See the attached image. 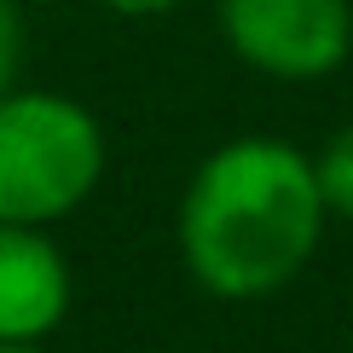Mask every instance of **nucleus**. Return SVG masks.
<instances>
[{
	"label": "nucleus",
	"instance_id": "nucleus-6",
	"mask_svg": "<svg viewBox=\"0 0 353 353\" xmlns=\"http://www.w3.org/2000/svg\"><path fill=\"white\" fill-rule=\"evenodd\" d=\"M18 64H23V18L12 0H0V99L18 87Z\"/></svg>",
	"mask_w": 353,
	"mask_h": 353
},
{
	"label": "nucleus",
	"instance_id": "nucleus-5",
	"mask_svg": "<svg viewBox=\"0 0 353 353\" xmlns=\"http://www.w3.org/2000/svg\"><path fill=\"white\" fill-rule=\"evenodd\" d=\"M319 168V191H325V209L353 220V122L336 128V134L325 139V151L313 157Z\"/></svg>",
	"mask_w": 353,
	"mask_h": 353
},
{
	"label": "nucleus",
	"instance_id": "nucleus-8",
	"mask_svg": "<svg viewBox=\"0 0 353 353\" xmlns=\"http://www.w3.org/2000/svg\"><path fill=\"white\" fill-rule=\"evenodd\" d=\"M0 353H47L41 342H0Z\"/></svg>",
	"mask_w": 353,
	"mask_h": 353
},
{
	"label": "nucleus",
	"instance_id": "nucleus-1",
	"mask_svg": "<svg viewBox=\"0 0 353 353\" xmlns=\"http://www.w3.org/2000/svg\"><path fill=\"white\" fill-rule=\"evenodd\" d=\"M325 191L313 157L290 139L243 134L214 145L180 197V261L191 284L220 301L278 296L319 255Z\"/></svg>",
	"mask_w": 353,
	"mask_h": 353
},
{
	"label": "nucleus",
	"instance_id": "nucleus-3",
	"mask_svg": "<svg viewBox=\"0 0 353 353\" xmlns=\"http://www.w3.org/2000/svg\"><path fill=\"white\" fill-rule=\"evenodd\" d=\"M220 35L272 81H325L353 52V0H220Z\"/></svg>",
	"mask_w": 353,
	"mask_h": 353
},
{
	"label": "nucleus",
	"instance_id": "nucleus-4",
	"mask_svg": "<svg viewBox=\"0 0 353 353\" xmlns=\"http://www.w3.org/2000/svg\"><path fill=\"white\" fill-rule=\"evenodd\" d=\"M70 313V261L47 226L0 220V342H47Z\"/></svg>",
	"mask_w": 353,
	"mask_h": 353
},
{
	"label": "nucleus",
	"instance_id": "nucleus-2",
	"mask_svg": "<svg viewBox=\"0 0 353 353\" xmlns=\"http://www.w3.org/2000/svg\"><path fill=\"white\" fill-rule=\"evenodd\" d=\"M105 180V128L70 93L12 87L0 99V220H70Z\"/></svg>",
	"mask_w": 353,
	"mask_h": 353
},
{
	"label": "nucleus",
	"instance_id": "nucleus-7",
	"mask_svg": "<svg viewBox=\"0 0 353 353\" xmlns=\"http://www.w3.org/2000/svg\"><path fill=\"white\" fill-rule=\"evenodd\" d=\"M110 12H122V18H163V12H174L180 0H105Z\"/></svg>",
	"mask_w": 353,
	"mask_h": 353
}]
</instances>
